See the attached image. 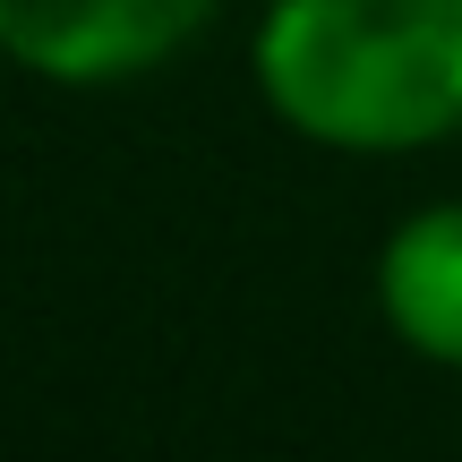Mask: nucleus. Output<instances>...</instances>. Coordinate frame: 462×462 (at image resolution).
Returning a JSON list of instances; mask_svg holds the SVG:
<instances>
[{
	"label": "nucleus",
	"instance_id": "nucleus-3",
	"mask_svg": "<svg viewBox=\"0 0 462 462\" xmlns=\"http://www.w3.org/2000/svg\"><path fill=\"white\" fill-rule=\"evenodd\" d=\"M368 300L411 360L462 377V198H429L385 231L368 265Z\"/></svg>",
	"mask_w": 462,
	"mask_h": 462
},
{
	"label": "nucleus",
	"instance_id": "nucleus-2",
	"mask_svg": "<svg viewBox=\"0 0 462 462\" xmlns=\"http://www.w3.org/2000/svg\"><path fill=\"white\" fill-rule=\"evenodd\" d=\"M223 0H0V60L60 95L137 86L180 60Z\"/></svg>",
	"mask_w": 462,
	"mask_h": 462
},
{
	"label": "nucleus",
	"instance_id": "nucleus-1",
	"mask_svg": "<svg viewBox=\"0 0 462 462\" xmlns=\"http://www.w3.org/2000/svg\"><path fill=\"white\" fill-rule=\"evenodd\" d=\"M257 103L317 154H429L462 137V0H265Z\"/></svg>",
	"mask_w": 462,
	"mask_h": 462
}]
</instances>
